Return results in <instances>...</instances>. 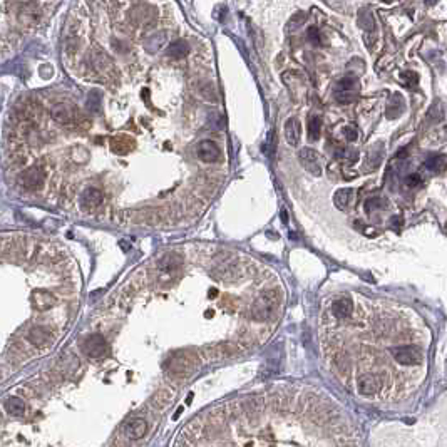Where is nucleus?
Here are the masks:
<instances>
[{
	"label": "nucleus",
	"instance_id": "obj_1",
	"mask_svg": "<svg viewBox=\"0 0 447 447\" xmlns=\"http://www.w3.org/2000/svg\"><path fill=\"white\" fill-rule=\"evenodd\" d=\"M273 310H275V295L273 292H263L253 302L252 316L258 322H266L273 316Z\"/></svg>",
	"mask_w": 447,
	"mask_h": 447
},
{
	"label": "nucleus",
	"instance_id": "obj_2",
	"mask_svg": "<svg viewBox=\"0 0 447 447\" xmlns=\"http://www.w3.org/2000/svg\"><path fill=\"white\" fill-rule=\"evenodd\" d=\"M298 160H300V164L305 168L310 174L320 176L322 174V158L315 149L312 148H304L298 152Z\"/></svg>",
	"mask_w": 447,
	"mask_h": 447
},
{
	"label": "nucleus",
	"instance_id": "obj_3",
	"mask_svg": "<svg viewBox=\"0 0 447 447\" xmlns=\"http://www.w3.org/2000/svg\"><path fill=\"white\" fill-rule=\"evenodd\" d=\"M102 203H104V193L99 188L90 186V188H84L82 193H80L79 204H80V210L86 211V213L94 211L96 208H99Z\"/></svg>",
	"mask_w": 447,
	"mask_h": 447
},
{
	"label": "nucleus",
	"instance_id": "obj_4",
	"mask_svg": "<svg viewBox=\"0 0 447 447\" xmlns=\"http://www.w3.org/2000/svg\"><path fill=\"white\" fill-rule=\"evenodd\" d=\"M80 348H82V352L88 355V357L99 358L108 352V342H106V338L102 335L96 334V335H90V337L86 338L82 345H80Z\"/></svg>",
	"mask_w": 447,
	"mask_h": 447
},
{
	"label": "nucleus",
	"instance_id": "obj_5",
	"mask_svg": "<svg viewBox=\"0 0 447 447\" xmlns=\"http://www.w3.org/2000/svg\"><path fill=\"white\" fill-rule=\"evenodd\" d=\"M394 358L402 365H417L420 364V350L412 345H404V347L394 348Z\"/></svg>",
	"mask_w": 447,
	"mask_h": 447
},
{
	"label": "nucleus",
	"instance_id": "obj_6",
	"mask_svg": "<svg viewBox=\"0 0 447 447\" xmlns=\"http://www.w3.org/2000/svg\"><path fill=\"white\" fill-rule=\"evenodd\" d=\"M198 158L200 161L206 162V164H211V162H218L221 158V151L218 148V144L211 139H204L198 144Z\"/></svg>",
	"mask_w": 447,
	"mask_h": 447
},
{
	"label": "nucleus",
	"instance_id": "obj_7",
	"mask_svg": "<svg viewBox=\"0 0 447 447\" xmlns=\"http://www.w3.org/2000/svg\"><path fill=\"white\" fill-rule=\"evenodd\" d=\"M124 430V436L129 437V439H141V437L146 436L148 432V422L141 419V417H138V419H132V420H128L126 424H124L122 427Z\"/></svg>",
	"mask_w": 447,
	"mask_h": 447
},
{
	"label": "nucleus",
	"instance_id": "obj_8",
	"mask_svg": "<svg viewBox=\"0 0 447 447\" xmlns=\"http://www.w3.org/2000/svg\"><path fill=\"white\" fill-rule=\"evenodd\" d=\"M357 388L362 396H374V394L378 392L380 388V380H378L377 376H372V374H364V376L358 377L357 380Z\"/></svg>",
	"mask_w": 447,
	"mask_h": 447
},
{
	"label": "nucleus",
	"instance_id": "obj_9",
	"mask_svg": "<svg viewBox=\"0 0 447 447\" xmlns=\"http://www.w3.org/2000/svg\"><path fill=\"white\" fill-rule=\"evenodd\" d=\"M285 139L286 142L290 144L292 148H296L298 144H300V134H302V126H300V121H298L296 118H290L288 121L285 122Z\"/></svg>",
	"mask_w": 447,
	"mask_h": 447
},
{
	"label": "nucleus",
	"instance_id": "obj_10",
	"mask_svg": "<svg viewBox=\"0 0 447 447\" xmlns=\"http://www.w3.org/2000/svg\"><path fill=\"white\" fill-rule=\"evenodd\" d=\"M332 312H334L335 316L338 318H348L350 315L354 314V304L350 298H337V300L332 304Z\"/></svg>",
	"mask_w": 447,
	"mask_h": 447
},
{
	"label": "nucleus",
	"instance_id": "obj_11",
	"mask_svg": "<svg viewBox=\"0 0 447 447\" xmlns=\"http://www.w3.org/2000/svg\"><path fill=\"white\" fill-rule=\"evenodd\" d=\"M406 110V102H404V98L398 92H396L390 98V100H388L387 104V118L388 119H397L400 114Z\"/></svg>",
	"mask_w": 447,
	"mask_h": 447
},
{
	"label": "nucleus",
	"instance_id": "obj_12",
	"mask_svg": "<svg viewBox=\"0 0 447 447\" xmlns=\"http://www.w3.org/2000/svg\"><path fill=\"white\" fill-rule=\"evenodd\" d=\"M384 156V146L382 144H377L370 149L368 156H367V162H365V171H374L377 170L378 164H380V160Z\"/></svg>",
	"mask_w": 447,
	"mask_h": 447
},
{
	"label": "nucleus",
	"instance_id": "obj_13",
	"mask_svg": "<svg viewBox=\"0 0 447 447\" xmlns=\"http://www.w3.org/2000/svg\"><path fill=\"white\" fill-rule=\"evenodd\" d=\"M26 400L20 397H12L8 398V400L6 402V408L7 412L10 414L12 417H20L24 416V412H26Z\"/></svg>",
	"mask_w": 447,
	"mask_h": 447
},
{
	"label": "nucleus",
	"instance_id": "obj_14",
	"mask_svg": "<svg viewBox=\"0 0 447 447\" xmlns=\"http://www.w3.org/2000/svg\"><path fill=\"white\" fill-rule=\"evenodd\" d=\"M350 198H352V188H340L338 191H335L334 203L337 208L345 210L350 203Z\"/></svg>",
	"mask_w": 447,
	"mask_h": 447
},
{
	"label": "nucleus",
	"instance_id": "obj_15",
	"mask_svg": "<svg viewBox=\"0 0 447 447\" xmlns=\"http://www.w3.org/2000/svg\"><path fill=\"white\" fill-rule=\"evenodd\" d=\"M358 27L365 28V30H374L376 28V20H374V16L370 14V10H365V8H362L358 14Z\"/></svg>",
	"mask_w": 447,
	"mask_h": 447
},
{
	"label": "nucleus",
	"instance_id": "obj_16",
	"mask_svg": "<svg viewBox=\"0 0 447 447\" xmlns=\"http://www.w3.org/2000/svg\"><path fill=\"white\" fill-rule=\"evenodd\" d=\"M358 90V82L355 78H344L337 82V92H355Z\"/></svg>",
	"mask_w": 447,
	"mask_h": 447
},
{
	"label": "nucleus",
	"instance_id": "obj_17",
	"mask_svg": "<svg viewBox=\"0 0 447 447\" xmlns=\"http://www.w3.org/2000/svg\"><path fill=\"white\" fill-rule=\"evenodd\" d=\"M426 170L434 171V172H440L446 166V160L442 156H429L424 162Z\"/></svg>",
	"mask_w": 447,
	"mask_h": 447
},
{
	"label": "nucleus",
	"instance_id": "obj_18",
	"mask_svg": "<svg viewBox=\"0 0 447 447\" xmlns=\"http://www.w3.org/2000/svg\"><path fill=\"white\" fill-rule=\"evenodd\" d=\"M322 134V119L320 118H310L308 121V139L310 141H316L320 139Z\"/></svg>",
	"mask_w": 447,
	"mask_h": 447
},
{
	"label": "nucleus",
	"instance_id": "obj_19",
	"mask_svg": "<svg viewBox=\"0 0 447 447\" xmlns=\"http://www.w3.org/2000/svg\"><path fill=\"white\" fill-rule=\"evenodd\" d=\"M306 22V14L305 12H296L293 14V17L286 24V30L288 32H295L298 27H302Z\"/></svg>",
	"mask_w": 447,
	"mask_h": 447
},
{
	"label": "nucleus",
	"instance_id": "obj_20",
	"mask_svg": "<svg viewBox=\"0 0 447 447\" xmlns=\"http://www.w3.org/2000/svg\"><path fill=\"white\" fill-rule=\"evenodd\" d=\"M306 39H308V42L312 46H315V47H320L322 44H324V39H322V34H320V28L318 27H315V26H312L308 30H306Z\"/></svg>",
	"mask_w": 447,
	"mask_h": 447
},
{
	"label": "nucleus",
	"instance_id": "obj_21",
	"mask_svg": "<svg viewBox=\"0 0 447 447\" xmlns=\"http://www.w3.org/2000/svg\"><path fill=\"white\" fill-rule=\"evenodd\" d=\"M402 79H404V84H406L407 88H412V89L417 88V84H419V76H417L416 72H412V70L404 72Z\"/></svg>",
	"mask_w": 447,
	"mask_h": 447
},
{
	"label": "nucleus",
	"instance_id": "obj_22",
	"mask_svg": "<svg viewBox=\"0 0 447 447\" xmlns=\"http://www.w3.org/2000/svg\"><path fill=\"white\" fill-rule=\"evenodd\" d=\"M406 184L408 188H417V186L422 184V176L417 174V172H412V174H408L406 178Z\"/></svg>",
	"mask_w": 447,
	"mask_h": 447
},
{
	"label": "nucleus",
	"instance_id": "obj_23",
	"mask_svg": "<svg viewBox=\"0 0 447 447\" xmlns=\"http://www.w3.org/2000/svg\"><path fill=\"white\" fill-rule=\"evenodd\" d=\"M342 132L345 134V139L350 141V142H354V141H357L358 139V129L354 128V126H345Z\"/></svg>",
	"mask_w": 447,
	"mask_h": 447
},
{
	"label": "nucleus",
	"instance_id": "obj_24",
	"mask_svg": "<svg viewBox=\"0 0 447 447\" xmlns=\"http://www.w3.org/2000/svg\"><path fill=\"white\" fill-rule=\"evenodd\" d=\"M355 94L354 92H337V100L340 104H350L354 102Z\"/></svg>",
	"mask_w": 447,
	"mask_h": 447
},
{
	"label": "nucleus",
	"instance_id": "obj_25",
	"mask_svg": "<svg viewBox=\"0 0 447 447\" xmlns=\"http://www.w3.org/2000/svg\"><path fill=\"white\" fill-rule=\"evenodd\" d=\"M382 201H384V200H380V198L368 200L367 203H365V210H367V211H372V210H376V208H380V206H382Z\"/></svg>",
	"mask_w": 447,
	"mask_h": 447
},
{
	"label": "nucleus",
	"instance_id": "obj_26",
	"mask_svg": "<svg viewBox=\"0 0 447 447\" xmlns=\"http://www.w3.org/2000/svg\"><path fill=\"white\" fill-rule=\"evenodd\" d=\"M282 221H283V223H285V224L288 223V213H286L285 210H282Z\"/></svg>",
	"mask_w": 447,
	"mask_h": 447
},
{
	"label": "nucleus",
	"instance_id": "obj_27",
	"mask_svg": "<svg viewBox=\"0 0 447 447\" xmlns=\"http://www.w3.org/2000/svg\"><path fill=\"white\" fill-rule=\"evenodd\" d=\"M424 2L427 4V6H436V4L439 2V0H424Z\"/></svg>",
	"mask_w": 447,
	"mask_h": 447
}]
</instances>
